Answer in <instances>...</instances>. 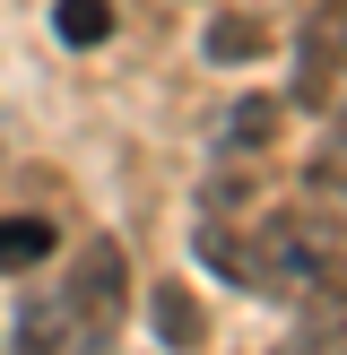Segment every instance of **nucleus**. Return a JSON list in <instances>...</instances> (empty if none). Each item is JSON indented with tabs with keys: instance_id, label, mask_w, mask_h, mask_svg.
Masks as SVG:
<instances>
[{
	"instance_id": "nucleus-8",
	"label": "nucleus",
	"mask_w": 347,
	"mask_h": 355,
	"mask_svg": "<svg viewBox=\"0 0 347 355\" xmlns=\"http://www.w3.org/2000/svg\"><path fill=\"white\" fill-rule=\"evenodd\" d=\"M44 252H52V225H44V217H0V277L35 269Z\"/></svg>"
},
{
	"instance_id": "nucleus-4",
	"label": "nucleus",
	"mask_w": 347,
	"mask_h": 355,
	"mask_svg": "<svg viewBox=\"0 0 347 355\" xmlns=\"http://www.w3.org/2000/svg\"><path fill=\"white\" fill-rule=\"evenodd\" d=\"M269 44H278V35L260 26L252 9H217V17H208V35H200V52H208L217 69H252V61H260Z\"/></svg>"
},
{
	"instance_id": "nucleus-9",
	"label": "nucleus",
	"mask_w": 347,
	"mask_h": 355,
	"mask_svg": "<svg viewBox=\"0 0 347 355\" xmlns=\"http://www.w3.org/2000/svg\"><path fill=\"white\" fill-rule=\"evenodd\" d=\"M269 139H278V104H269V96H243L235 113H226V148L252 156V148H269Z\"/></svg>"
},
{
	"instance_id": "nucleus-6",
	"label": "nucleus",
	"mask_w": 347,
	"mask_h": 355,
	"mask_svg": "<svg viewBox=\"0 0 347 355\" xmlns=\"http://www.w3.org/2000/svg\"><path fill=\"white\" fill-rule=\"evenodd\" d=\"M148 329H156V338H165V347H183V355H191V347L208 338V321H200V304H191V295L174 286V277H165V286L148 295Z\"/></svg>"
},
{
	"instance_id": "nucleus-2",
	"label": "nucleus",
	"mask_w": 347,
	"mask_h": 355,
	"mask_svg": "<svg viewBox=\"0 0 347 355\" xmlns=\"http://www.w3.org/2000/svg\"><path fill=\"white\" fill-rule=\"evenodd\" d=\"M52 295L69 304V321H78L96 347H113V329H121V295H130V260H121V243H113V234L78 243V252H69V277H61Z\"/></svg>"
},
{
	"instance_id": "nucleus-5",
	"label": "nucleus",
	"mask_w": 347,
	"mask_h": 355,
	"mask_svg": "<svg viewBox=\"0 0 347 355\" xmlns=\"http://www.w3.org/2000/svg\"><path fill=\"white\" fill-rule=\"evenodd\" d=\"M295 104L304 113H330L339 104V26L321 17V35H304V78H295Z\"/></svg>"
},
{
	"instance_id": "nucleus-10",
	"label": "nucleus",
	"mask_w": 347,
	"mask_h": 355,
	"mask_svg": "<svg viewBox=\"0 0 347 355\" xmlns=\"http://www.w3.org/2000/svg\"><path fill=\"white\" fill-rule=\"evenodd\" d=\"M304 182L321 191V200H339V148H321V165H304Z\"/></svg>"
},
{
	"instance_id": "nucleus-11",
	"label": "nucleus",
	"mask_w": 347,
	"mask_h": 355,
	"mask_svg": "<svg viewBox=\"0 0 347 355\" xmlns=\"http://www.w3.org/2000/svg\"><path fill=\"white\" fill-rule=\"evenodd\" d=\"M312 355H339V321H330V329H321V347H312Z\"/></svg>"
},
{
	"instance_id": "nucleus-1",
	"label": "nucleus",
	"mask_w": 347,
	"mask_h": 355,
	"mask_svg": "<svg viewBox=\"0 0 347 355\" xmlns=\"http://www.w3.org/2000/svg\"><path fill=\"white\" fill-rule=\"evenodd\" d=\"M330 269H339V225L330 217L312 225L295 208H278L243 234V286H260V295H312V286H330Z\"/></svg>"
},
{
	"instance_id": "nucleus-12",
	"label": "nucleus",
	"mask_w": 347,
	"mask_h": 355,
	"mask_svg": "<svg viewBox=\"0 0 347 355\" xmlns=\"http://www.w3.org/2000/svg\"><path fill=\"white\" fill-rule=\"evenodd\" d=\"M278 355H312V347H304V338H295V347H278Z\"/></svg>"
},
{
	"instance_id": "nucleus-7",
	"label": "nucleus",
	"mask_w": 347,
	"mask_h": 355,
	"mask_svg": "<svg viewBox=\"0 0 347 355\" xmlns=\"http://www.w3.org/2000/svg\"><path fill=\"white\" fill-rule=\"evenodd\" d=\"M52 35H61L69 52H96L104 35H113V0H52Z\"/></svg>"
},
{
	"instance_id": "nucleus-3",
	"label": "nucleus",
	"mask_w": 347,
	"mask_h": 355,
	"mask_svg": "<svg viewBox=\"0 0 347 355\" xmlns=\"http://www.w3.org/2000/svg\"><path fill=\"white\" fill-rule=\"evenodd\" d=\"M17 355H113V347H96L78 321H69L61 295H44V304L17 312Z\"/></svg>"
}]
</instances>
